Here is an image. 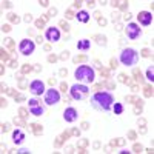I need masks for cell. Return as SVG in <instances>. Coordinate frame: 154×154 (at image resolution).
<instances>
[{
  "label": "cell",
  "instance_id": "obj_1",
  "mask_svg": "<svg viewBox=\"0 0 154 154\" xmlns=\"http://www.w3.org/2000/svg\"><path fill=\"white\" fill-rule=\"evenodd\" d=\"M91 103L96 109L99 111H105V112H109L112 109V105H114V96L109 94V93H96L93 97H91Z\"/></svg>",
  "mask_w": 154,
  "mask_h": 154
},
{
  "label": "cell",
  "instance_id": "obj_2",
  "mask_svg": "<svg viewBox=\"0 0 154 154\" xmlns=\"http://www.w3.org/2000/svg\"><path fill=\"white\" fill-rule=\"evenodd\" d=\"M94 77H96V72L91 66L88 65H82L75 69V79L82 82V83H91L94 82Z\"/></svg>",
  "mask_w": 154,
  "mask_h": 154
},
{
  "label": "cell",
  "instance_id": "obj_3",
  "mask_svg": "<svg viewBox=\"0 0 154 154\" xmlns=\"http://www.w3.org/2000/svg\"><path fill=\"white\" fill-rule=\"evenodd\" d=\"M139 60V54L136 53V49L133 48H125L122 53H120V62L126 66H133L136 65Z\"/></svg>",
  "mask_w": 154,
  "mask_h": 154
},
{
  "label": "cell",
  "instance_id": "obj_4",
  "mask_svg": "<svg viewBox=\"0 0 154 154\" xmlns=\"http://www.w3.org/2000/svg\"><path fill=\"white\" fill-rule=\"evenodd\" d=\"M69 91H71L72 99H75V100H85V99L88 97L89 89H88V86L83 85V83H75V85L71 86Z\"/></svg>",
  "mask_w": 154,
  "mask_h": 154
},
{
  "label": "cell",
  "instance_id": "obj_5",
  "mask_svg": "<svg viewBox=\"0 0 154 154\" xmlns=\"http://www.w3.org/2000/svg\"><path fill=\"white\" fill-rule=\"evenodd\" d=\"M60 102V94L57 89H48V91H45V103L48 106H53V105H57Z\"/></svg>",
  "mask_w": 154,
  "mask_h": 154
},
{
  "label": "cell",
  "instance_id": "obj_6",
  "mask_svg": "<svg viewBox=\"0 0 154 154\" xmlns=\"http://www.w3.org/2000/svg\"><path fill=\"white\" fill-rule=\"evenodd\" d=\"M140 35H142V29L139 28L137 23H130L126 26V37L131 38V40H136V38H139Z\"/></svg>",
  "mask_w": 154,
  "mask_h": 154
},
{
  "label": "cell",
  "instance_id": "obj_7",
  "mask_svg": "<svg viewBox=\"0 0 154 154\" xmlns=\"http://www.w3.org/2000/svg\"><path fill=\"white\" fill-rule=\"evenodd\" d=\"M28 106H29V112H31L32 116H35V117H38V116H42V114L45 112L43 106L40 105V102H37L35 99L28 100Z\"/></svg>",
  "mask_w": 154,
  "mask_h": 154
},
{
  "label": "cell",
  "instance_id": "obj_8",
  "mask_svg": "<svg viewBox=\"0 0 154 154\" xmlns=\"http://www.w3.org/2000/svg\"><path fill=\"white\" fill-rule=\"evenodd\" d=\"M19 49H20V53L23 56H31L34 53V42L32 40H28V38H26V40H22Z\"/></svg>",
  "mask_w": 154,
  "mask_h": 154
},
{
  "label": "cell",
  "instance_id": "obj_9",
  "mask_svg": "<svg viewBox=\"0 0 154 154\" xmlns=\"http://www.w3.org/2000/svg\"><path fill=\"white\" fill-rule=\"evenodd\" d=\"M29 91L32 96H42L45 93V83L42 80H34L29 85Z\"/></svg>",
  "mask_w": 154,
  "mask_h": 154
},
{
  "label": "cell",
  "instance_id": "obj_10",
  "mask_svg": "<svg viewBox=\"0 0 154 154\" xmlns=\"http://www.w3.org/2000/svg\"><path fill=\"white\" fill-rule=\"evenodd\" d=\"M77 117H79V112H77V109H74V108H71V106L66 108L65 112H63V119H65V122L72 123V122L77 120Z\"/></svg>",
  "mask_w": 154,
  "mask_h": 154
},
{
  "label": "cell",
  "instance_id": "obj_11",
  "mask_svg": "<svg viewBox=\"0 0 154 154\" xmlns=\"http://www.w3.org/2000/svg\"><path fill=\"white\" fill-rule=\"evenodd\" d=\"M139 23L140 25H143V26H148V25H151L152 22V14L148 11H142V12H139Z\"/></svg>",
  "mask_w": 154,
  "mask_h": 154
},
{
  "label": "cell",
  "instance_id": "obj_12",
  "mask_svg": "<svg viewBox=\"0 0 154 154\" xmlns=\"http://www.w3.org/2000/svg\"><path fill=\"white\" fill-rule=\"evenodd\" d=\"M45 37L49 42H57V40H60V31L57 28H48L45 32Z\"/></svg>",
  "mask_w": 154,
  "mask_h": 154
},
{
  "label": "cell",
  "instance_id": "obj_13",
  "mask_svg": "<svg viewBox=\"0 0 154 154\" xmlns=\"http://www.w3.org/2000/svg\"><path fill=\"white\" fill-rule=\"evenodd\" d=\"M89 48H91V42L88 38H83V40L77 42V49L79 51H89Z\"/></svg>",
  "mask_w": 154,
  "mask_h": 154
},
{
  "label": "cell",
  "instance_id": "obj_14",
  "mask_svg": "<svg viewBox=\"0 0 154 154\" xmlns=\"http://www.w3.org/2000/svg\"><path fill=\"white\" fill-rule=\"evenodd\" d=\"M23 139H25V134H23L20 130H16L14 133H12V140H14L16 145H20V143L23 142Z\"/></svg>",
  "mask_w": 154,
  "mask_h": 154
},
{
  "label": "cell",
  "instance_id": "obj_15",
  "mask_svg": "<svg viewBox=\"0 0 154 154\" xmlns=\"http://www.w3.org/2000/svg\"><path fill=\"white\" fill-rule=\"evenodd\" d=\"M77 20H79L80 23H88L89 22V14L86 11H79L77 12Z\"/></svg>",
  "mask_w": 154,
  "mask_h": 154
},
{
  "label": "cell",
  "instance_id": "obj_16",
  "mask_svg": "<svg viewBox=\"0 0 154 154\" xmlns=\"http://www.w3.org/2000/svg\"><path fill=\"white\" fill-rule=\"evenodd\" d=\"M112 109H114V114H122L123 112V105L120 103V102H114Z\"/></svg>",
  "mask_w": 154,
  "mask_h": 154
},
{
  "label": "cell",
  "instance_id": "obj_17",
  "mask_svg": "<svg viewBox=\"0 0 154 154\" xmlns=\"http://www.w3.org/2000/svg\"><path fill=\"white\" fill-rule=\"evenodd\" d=\"M146 77H148V80L154 82V71H152V66L148 68V71H146Z\"/></svg>",
  "mask_w": 154,
  "mask_h": 154
},
{
  "label": "cell",
  "instance_id": "obj_18",
  "mask_svg": "<svg viewBox=\"0 0 154 154\" xmlns=\"http://www.w3.org/2000/svg\"><path fill=\"white\" fill-rule=\"evenodd\" d=\"M111 66L116 68V66H117V62H116V60H111Z\"/></svg>",
  "mask_w": 154,
  "mask_h": 154
}]
</instances>
